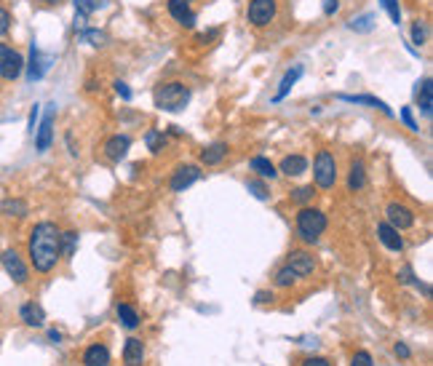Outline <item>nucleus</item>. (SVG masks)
I'll return each mask as SVG.
<instances>
[{"label": "nucleus", "instance_id": "28", "mask_svg": "<svg viewBox=\"0 0 433 366\" xmlns=\"http://www.w3.org/2000/svg\"><path fill=\"white\" fill-rule=\"evenodd\" d=\"M75 246H78V233L75 230H67V233H62L59 235V249H62V257H73L75 254Z\"/></svg>", "mask_w": 433, "mask_h": 366}, {"label": "nucleus", "instance_id": "49", "mask_svg": "<svg viewBox=\"0 0 433 366\" xmlns=\"http://www.w3.org/2000/svg\"><path fill=\"white\" fill-rule=\"evenodd\" d=\"M3 51H6V46H3V43H0V57H3Z\"/></svg>", "mask_w": 433, "mask_h": 366}, {"label": "nucleus", "instance_id": "42", "mask_svg": "<svg viewBox=\"0 0 433 366\" xmlns=\"http://www.w3.org/2000/svg\"><path fill=\"white\" fill-rule=\"evenodd\" d=\"M393 353L398 356V358H412V350H410V345H404V343H396V347H393Z\"/></svg>", "mask_w": 433, "mask_h": 366}, {"label": "nucleus", "instance_id": "50", "mask_svg": "<svg viewBox=\"0 0 433 366\" xmlns=\"http://www.w3.org/2000/svg\"><path fill=\"white\" fill-rule=\"evenodd\" d=\"M187 3H190V0H187Z\"/></svg>", "mask_w": 433, "mask_h": 366}, {"label": "nucleus", "instance_id": "29", "mask_svg": "<svg viewBox=\"0 0 433 366\" xmlns=\"http://www.w3.org/2000/svg\"><path fill=\"white\" fill-rule=\"evenodd\" d=\"M247 190L257 198V201H268L270 198V190L268 184L262 182V180H247Z\"/></svg>", "mask_w": 433, "mask_h": 366}, {"label": "nucleus", "instance_id": "12", "mask_svg": "<svg viewBox=\"0 0 433 366\" xmlns=\"http://www.w3.org/2000/svg\"><path fill=\"white\" fill-rule=\"evenodd\" d=\"M51 142H54V110H48L43 115L41 126H35V147H38V153H46L51 147Z\"/></svg>", "mask_w": 433, "mask_h": 366}, {"label": "nucleus", "instance_id": "44", "mask_svg": "<svg viewBox=\"0 0 433 366\" xmlns=\"http://www.w3.org/2000/svg\"><path fill=\"white\" fill-rule=\"evenodd\" d=\"M340 11V0H324V17H334Z\"/></svg>", "mask_w": 433, "mask_h": 366}, {"label": "nucleus", "instance_id": "47", "mask_svg": "<svg viewBox=\"0 0 433 366\" xmlns=\"http://www.w3.org/2000/svg\"><path fill=\"white\" fill-rule=\"evenodd\" d=\"M217 35H220L217 30H209V32H204V35H198V41H201V43H206V41H211V38H217Z\"/></svg>", "mask_w": 433, "mask_h": 366}, {"label": "nucleus", "instance_id": "5", "mask_svg": "<svg viewBox=\"0 0 433 366\" xmlns=\"http://www.w3.org/2000/svg\"><path fill=\"white\" fill-rule=\"evenodd\" d=\"M278 14V3L276 0H249L247 8V21L251 27H268L270 21L276 19Z\"/></svg>", "mask_w": 433, "mask_h": 366}, {"label": "nucleus", "instance_id": "24", "mask_svg": "<svg viewBox=\"0 0 433 366\" xmlns=\"http://www.w3.org/2000/svg\"><path fill=\"white\" fill-rule=\"evenodd\" d=\"M249 168H251L260 180H276V177H278V168H276L268 158H262V155H254V158L249 161Z\"/></svg>", "mask_w": 433, "mask_h": 366}, {"label": "nucleus", "instance_id": "6", "mask_svg": "<svg viewBox=\"0 0 433 366\" xmlns=\"http://www.w3.org/2000/svg\"><path fill=\"white\" fill-rule=\"evenodd\" d=\"M0 264H3L6 276H8L14 284H27V281H30V267L21 260V254L17 249H6V251L0 254Z\"/></svg>", "mask_w": 433, "mask_h": 366}, {"label": "nucleus", "instance_id": "18", "mask_svg": "<svg viewBox=\"0 0 433 366\" xmlns=\"http://www.w3.org/2000/svg\"><path fill=\"white\" fill-rule=\"evenodd\" d=\"M343 102H351V104H367V107H374V110H383L388 118H393V110L383 99L377 97H369V94H340Z\"/></svg>", "mask_w": 433, "mask_h": 366}, {"label": "nucleus", "instance_id": "2", "mask_svg": "<svg viewBox=\"0 0 433 366\" xmlns=\"http://www.w3.org/2000/svg\"><path fill=\"white\" fill-rule=\"evenodd\" d=\"M153 102H155L158 110H164V113H180V110H185L187 102H190V88L180 81L161 83V86L153 91Z\"/></svg>", "mask_w": 433, "mask_h": 366}, {"label": "nucleus", "instance_id": "17", "mask_svg": "<svg viewBox=\"0 0 433 366\" xmlns=\"http://www.w3.org/2000/svg\"><path fill=\"white\" fill-rule=\"evenodd\" d=\"M417 104H420L423 115L431 118L433 115V81L431 78H423V81L417 83Z\"/></svg>", "mask_w": 433, "mask_h": 366}, {"label": "nucleus", "instance_id": "37", "mask_svg": "<svg viewBox=\"0 0 433 366\" xmlns=\"http://www.w3.org/2000/svg\"><path fill=\"white\" fill-rule=\"evenodd\" d=\"M83 38L91 43V46H104V32H97V30H83Z\"/></svg>", "mask_w": 433, "mask_h": 366}, {"label": "nucleus", "instance_id": "34", "mask_svg": "<svg viewBox=\"0 0 433 366\" xmlns=\"http://www.w3.org/2000/svg\"><path fill=\"white\" fill-rule=\"evenodd\" d=\"M313 195H316V187H313V184H305V187L291 190V201H294V204H308Z\"/></svg>", "mask_w": 433, "mask_h": 366}, {"label": "nucleus", "instance_id": "36", "mask_svg": "<svg viewBox=\"0 0 433 366\" xmlns=\"http://www.w3.org/2000/svg\"><path fill=\"white\" fill-rule=\"evenodd\" d=\"M351 366H374V361H372V356L367 350H356L351 358Z\"/></svg>", "mask_w": 433, "mask_h": 366}, {"label": "nucleus", "instance_id": "11", "mask_svg": "<svg viewBox=\"0 0 433 366\" xmlns=\"http://www.w3.org/2000/svg\"><path fill=\"white\" fill-rule=\"evenodd\" d=\"M287 264L294 270L297 281H300V278H308V276H313V270H316V260H313V254H308V251H291Z\"/></svg>", "mask_w": 433, "mask_h": 366}, {"label": "nucleus", "instance_id": "19", "mask_svg": "<svg viewBox=\"0 0 433 366\" xmlns=\"http://www.w3.org/2000/svg\"><path fill=\"white\" fill-rule=\"evenodd\" d=\"M124 364L126 366H142L144 364V345L142 340L128 337L124 345Z\"/></svg>", "mask_w": 433, "mask_h": 366}, {"label": "nucleus", "instance_id": "27", "mask_svg": "<svg viewBox=\"0 0 433 366\" xmlns=\"http://www.w3.org/2000/svg\"><path fill=\"white\" fill-rule=\"evenodd\" d=\"M0 211H3L6 217H17V220H21V217H27L30 206L24 204L21 198H6V201H3V206H0Z\"/></svg>", "mask_w": 433, "mask_h": 366}, {"label": "nucleus", "instance_id": "32", "mask_svg": "<svg viewBox=\"0 0 433 366\" xmlns=\"http://www.w3.org/2000/svg\"><path fill=\"white\" fill-rule=\"evenodd\" d=\"M144 142L150 147V153H161L166 147V137L161 131H147V134H144Z\"/></svg>", "mask_w": 433, "mask_h": 366}, {"label": "nucleus", "instance_id": "41", "mask_svg": "<svg viewBox=\"0 0 433 366\" xmlns=\"http://www.w3.org/2000/svg\"><path fill=\"white\" fill-rule=\"evenodd\" d=\"M302 366H331V361L329 358H324V356H310V358L302 361Z\"/></svg>", "mask_w": 433, "mask_h": 366}, {"label": "nucleus", "instance_id": "3", "mask_svg": "<svg viewBox=\"0 0 433 366\" xmlns=\"http://www.w3.org/2000/svg\"><path fill=\"white\" fill-rule=\"evenodd\" d=\"M324 230H327V214L321 209L302 206L300 214H297V235L305 244H318V238L324 235Z\"/></svg>", "mask_w": 433, "mask_h": 366}, {"label": "nucleus", "instance_id": "40", "mask_svg": "<svg viewBox=\"0 0 433 366\" xmlns=\"http://www.w3.org/2000/svg\"><path fill=\"white\" fill-rule=\"evenodd\" d=\"M38 115H41V104H32L30 110V123H27V131L35 134V126H38Z\"/></svg>", "mask_w": 433, "mask_h": 366}, {"label": "nucleus", "instance_id": "9", "mask_svg": "<svg viewBox=\"0 0 433 366\" xmlns=\"http://www.w3.org/2000/svg\"><path fill=\"white\" fill-rule=\"evenodd\" d=\"M201 180V168L198 166H193V163H187V166H180L174 174H171V182L169 187L174 190V193H185L190 184H195Z\"/></svg>", "mask_w": 433, "mask_h": 366}, {"label": "nucleus", "instance_id": "43", "mask_svg": "<svg viewBox=\"0 0 433 366\" xmlns=\"http://www.w3.org/2000/svg\"><path fill=\"white\" fill-rule=\"evenodd\" d=\"M115 91H118V97H121V99H126V102L131 99V88H128V83L115 81Z\"/></svg>", "mask_w": 433, "mask_h": 366}, {"label": "nucleus", "instance_id": "45", "mask_svg": "<svg viewBox=\"0 0 433 366\" xmlns=\"http://www.w3.org/2000/svg\"><path fill=\"white\" fill-rule=\"evenodd\" d=\"M270 300H273V294H270V291H257V294H254V302H257V305L270 302Z\"/></svg>", "mask_w": 433, "mask_h": 366}, {"label": "nucleus", "instance_id": "48", "mask_svg": "<svg viewBox=\"0 0 433 366\" xmlns=\"http://www.w3.org/2000/svg\"><path fill=\"white\" fill-rule=\"evenodd\" d=\"M41 3H46V6H59L62 0H41Z\"/></svg>", "mask_w": 433, "mask_h": 366}, {"label": "nucleus", "instance_id": "39", "mask_svg": "<svg viewBox=\"0 0 433 366\" xmlns=\"http://www.w3.org/2000/svg\"><path fill=\"white\" fill-rule=\"evenodd\" d=\"M401 121L407 123V128H410V131H420V126H417V121L412 118V110H410V107H404V110H401Z\"/></svg>", "mask_w": 433, "mask_h": 366}, {"label": "nucleus", "instance_id": "26", "mask_svg": "<svg viewBox=\"0 0 433 366\" xmlns=\"http://www.w3.org/2000/svg\"><path fill=\"white\" fill-rule=\"evenodd\" d=\"M364 184H367V168H364V161H351V174H348V190L353 193H358V190H364Z\"/></svg>", "mask_w": 433, "mask_h": 366}, {"label": "nucleus", "instance_id": "4", "mask_svg": "<svg viewBox=\"0 0 433 366\" xmlns=\"http://www.w3.org/2000/svg\"><path fill=\"white\" fill-rule=\"evenodd\" d=\"M313 180L321 190H331L337 184V158L329 150H318L313 158Z\"/></svg>", "mask_w": 433, "mask_h": 366}, {"label": "nucleus", "instance_id": "23", "mask_svg": "<svg viewBox=\"0 0 433 366\" xmlns=\"http://www.w3.org/2000/svg\"><path fill=\"white\" fill-rule=\"evenodd\" d=\"M225 155H227V144L214 142L201 150V163H204V166H220V163L225 161Z\"/></svg>", "mask_w": 433, "mask_h": 366}, {"label": "nucleus", "instance_id": "31", "mask_svg": "<svg viewBox=\"0 0 433 366\" xmlns=\"http://www.w3.org/2000/svg\"><path fill=\"white\" fill-rule=\"evenodd\" d=\"M412 43L414 46H425L428 43V24L423 19L412 21Z\"/></svg>", "mask_w": 433, "mask_h": 366}, {"label": "nucleus", "instance_id": "21", "mask_svg": "<svg viewBox=\"0 0 433 366\" xmlns=\"http://www.w3.org/2000/svg\"><path fill=\"white\" fill-rule=\"evenodd\" d=\"M302 73H305V70H302V64H294L291 70H287V75L281 78V83H278V91H276V97H273V99H276V102L287 99V94L294 88V83L302 78Z\"/></svg>", "mask_w": 433, "mask_h": 366}, {"label": "nucleus", "instance_id": "14", "mask_svg": "<svg viewBox=\"0 0 433 366\" xmlns=\"http://www.w3.org/2000/svg\"><path fill=\"white\" fill-rule=\"evenodd\" d=\"M377 238H380V244L385 246L388 251H404V238H401L398 230L391 227L388 222L377 224Z\"/></svg>", "mask_w": 433, "mask_h": 366}, {"label": "nucleus", "instance_id": "25", "mask_svg": "<svg viewBox=\"0 0 433 366\" xmlns=\"http://www.w3.org/2000/svg\"><path fill=\"white\" fill-rule=\"evenodd\" d=\"M115 316H118V321H121L124 329H137V326L142 324V318H139L137 307H131L128 302H121V305L115 307Z\"/></svg>", "mask_w": 433, "mask_h": 366}, {"label": "nucleus", "instance_id": "38", "mask_svg": "<svg viewBox=\"0 0 433 366\" xmlns=\"http://www.w3.org/2000/svg\"><path fill=\"white\" fill-rule=\"evenodd\" d=\"M8 30H11V14L0 6V38H3V35H8Z\"/></svg>", "mask_w": 433, "mask_h": 366}, {"label": "nucleus", "instance_id": "10", "mask_svg": "<svg viewBox=\"0 0 433 366\" xmlns=\"http://www.w3.org/2000/svg\"><path fill=\"white\" fill-rule=\"evenodd\" d=\"M128 147H131V137L128 134H115L104 142V155H107V161L121 163L128 155Z\"/></svg>", "mask_w": 433, "mask_h": 366}, {"label": "nucleus", "instance_id": "30", "mask_svg": "<svg viewBox=\"0 0 433 366\" xmlns=\"http://www.w3.org/2000/svg\"><path fill=\"white\" fill-rule=\"evenodd\" d=\"M273 281H276L278 289H287V286H291L294 281H297V276H294V270H291L289 264H284V267L276 270V278H273Z\"/></svg>", "mask_w": 433, "mask_h": 366}, {"label": "nucleus", "instance_id": "33", "mask_svg": "<svg viewBox=\"0 0 433 366\" xmlns=\"http://www.w3.org/2000/svg\"><path fill=\"white\" fill-rule=\"evenodd\" d=\"M351 27L353 32H369L372 27H374V14H364V17H358V19H351Z\"/></svg>", "mask_w": 433, "mask_h": 366}, {"label": "nucleus", "instance_id": "20", "mask_svg": "<svg viewBox=\"0 0 433 366\" xmlns=\"http://www.w3.org/2000/svg\"><path fill=\"white\" fill-rule=\"evenodd\" d=\"M19 318L32 329H41L46 324V310L41 305H35V302H24L19 307Z\"/></svg>", "mask_w": 433, "mask_h": 366}, {"label": "nucleus", "instance_id": "13", "mask_svg": "<svg viewBox=\"0 0 433 366\" xmlns=\"http://www.w3.org/2000/svg\"><path fill=\"white\" fill-rule=\"evenodd\" d=\"M166 8H169L171 19L177 21V24H182V27H195V14H193V8H190L187 0H169Z\"/></svg>", "mask_w": 433, "mask_h": 366}, {"label": "nucleus", "instance_id": "7", "mask_svg": "<svg viewBox=\"0 0 433 366\" xmlns=\"http://www.w3.org/2000/svg\"><path fill=\"white\" fill-rule=\"evenodd\" d=\"M21 73H24V57H21L17 48H8L3 51L0 57V78L3 81H17Z\"/></svg>", "mask_w": 433, "mask_h": 366}, {"label": "nucleus", "instance_id": "8", "mask_svg": "<svg viewBox=\"0 0 433 366\" xmlns=\"http://www.w3.org/2000/svg\"><path fill=\"white\" fill-rule=\"evenodd\" d=\"M385 222L391 224V227H396L398 233H401V230H410L414 224V211L410 206L393 201V204L385 206Z\"/></svg>", "mask_w": 433, "mask_h": 366}, {"label": "nucleus", "instance_id": "1", "mask_svg": "<svg viewBox=\"0 0 433 366\" xmlns=\"http://www.w3.org/2000/svg\"><path fill=\"white\" fill-rule=\"evenodd\" d=\"M59 235L62 230L54 222H38L30 230V241H27V254H30V262L35 267V273H51L59 257H62V249H59Z\"/></svg>", "mask_w": 433, "mask_h": 366}, {"label": "nucleus", "instance_id": "16", "mask_svg": "<svg viewBox=\"0 0 433 366\" xmlns=\"http://www.w3.org/2000/svg\"><path fill=\"white\" fill-rule=\"evenodd\" d=\"M24 67H27V81H41L43 75H46V67H48V64H46V59L41 57V48H38L35 43L30 46V59H27Z\"/></svg>", "mask_w": 433, "mask_h": 366}, {"label": "nucleus", "instance_id": "15", "mask_svg": "<svg viewBox=\"0 0 433 366\" xmlns=\"http://www.w3.org/2000/svg\"><path fill=\"white\" fill-rule=\"evenodd\" d=\"M308 171V158L294 153V155H287L284 161L278 163V174H287V177H302Z\"/></svg>", "mask_w": 433, "mask_h": 366}, {"label": "nucleus", "instance_id": "46", "mask_svg": "<svg viewBox=\"0 0 433 366\" xmlns=\"http://www.w3.org/2000/svg\"><path fill=\"white\" fill-rule=\"evenodd\" d=\"M48 340H51L54 345H59V343H62V334H59L57 329H48Z\"/></svg>", "mask_w": 433, "mask_h": 366}, {"label": "nucleus", "instance_id": "22", "mask_svg": "<svg viewBox=\"0 0 433 366\" xmlns=\"http://www.w3.org/2000/svg\"><path fill=\"white\" fill-rule=\"evenodd\" d=\"M83 364L86 366H107L110 364V350L104 345H88L86 353H83Z\"/></svg>", "mask_w": 433, "mask_h": 366}, {"label": "nucleus", "instance_id": "35", "mask_svg": "<svg viewBox=\"0 0 433 366\" xmlns=\"http://www.w3.org/2000/svg\"><path fill=\"white\" fill-rule=\"evenodd\" d=\"M383 3V8L388 11V17H391L393 24H401V8H398V0H380Z\"/></svg>", "mask_w": 433, "mask_h": 366}]
</instances>
